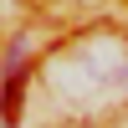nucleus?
Masks as SVG:
<instances>
[{
  "label": "nucleus",
  "instance_id": "1",
  "mask_svg": "<svg viewBox=\"0 0 128 128\" xmlns=\"http://www.w3.org/2000/svg\"><path fill=\"white\" fill-rule=\"evenodd\" d=\"M20 87H26V46H10V56H5V87H0V118L5 123L20 118Z\"/></svg>",
  "mask_w": 128,
  "mask_h": 128
}]
</instances>
